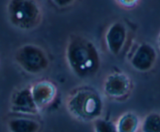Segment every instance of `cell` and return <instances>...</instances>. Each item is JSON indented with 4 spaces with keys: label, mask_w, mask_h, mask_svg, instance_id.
Returning a JSON list of instances; mask_svg holds the SVG:
<instances>
[{
    "label": "cell",
    "mask_w": 160,
    "mask_h": 132,
    "mask_svg": "<svg viewBox=\"0 0 160 132\" xmlns=\"http://www.w3.org/2000/svg\"><path fill=\"white\" fill-rule=\"evenodd\" d=\"M64 54L68 69L80 79L94 78L101 70V53L96 44L87 36L70 34Z\"/></svg>",
    "instance_id": "1"
},
{
    "label": "cell",
    "mask_w": 160,
    "mask_h": 132,
    "mask_svg": "<svg viewBox=\"0 0 160 132\" xmlns=\"http://www.w3.org/2000/svg\"><path fill=\"white\" fill-rule=\"evenodd\" d=\"M65 107L69 115L81 123H93L102 117L105 103L102 94L92 86L79 85L67 95Z\"/></svg>",
    "instance_id": "2"
},
{
    "label": "cell",
    "mask_w": 160,
    "mask_h": 132,
    "mask_svg": "<svg viewBox=\"0 0 160 132\" xmlns=\"http://www.w3.org/2000/svg\"><path fill=\"white\" fill-rule=\"evenodd\" d=\"M6 14L12 28L23 32H30L41 26L45 10L41 0H7Z\"/></svg>",
    "instance_id": "3"
},
{
    "label": "cell",
    "mask_w": 160,
    "mask_h": 132,
    "mask_svg": "<svg viewBox=\"0 0 160 132\" xmlns=\"http://www.w3.org/2000/svg\"><path fill=\"white\" fill-rule=\"evenodd\" d=\"M16 65L27 74L36 76L49 69V56L46 50L35 43H25L19 46L13 54Z\"/></svg>",
    "instance_id": "4"
},
{
    "label": "cell",
    "mask_w": 160,
    "mask_h": 132,
    "mask_svg": "<svg viewBox=\"0 0 160 132\" xmlns=\"http://www.w3.org/2000/svg\"><path fill=\"white\" fill-rule=\"evenodd\" d=\"M134 83L128 73L115 70L107 74L102 81V93L109 99L123 102L131 95Z\"/></svg>",
    "instance_id": "5"
},
{
    "label": "cell",
    "mask_w": 160,
    "mask_h": 132,
    "mask_svg": "<svg viewBox=\"0 0 160 132\" xmlns=\"http://www.w3.org/2000/svg\"><path fill=\"white\" fill-rule=\"evenodd\" d=\"M158 57V52L152 44L148 42H141L136 44L131 50L128 63L135 71L147 73L156 67Z\"/></svg>",
    "instance_id": "6"
},
{
    "label": "cell",
    "mask_w": 160,
    "mask_h": 132,
    "mask_svg": "<svg viewBox=\"0 0 160 132\" xmlns=\"http://www.w3.org/2000/svg\"><path fill=\"white\" fill-rule=\"evenodd\" d=\"M129 38V29L122 20H114L105 31L104 44L108 53L113 56H118L123 53Z\"/></svg>",
    "instance_id": "7"
},
{
    "label": "cell",
    "mask_w": 160,
    "mask_h": 132,
    "mask_svg": "<svg viewBox=\"0 0 160 132\" xmlns=\"http://www.w3.org/2000/svg\"><path fill=\"white\" fill-rule=\"evenodd\" d=\"M9 108L15 115L36 117L41 113L32 98L30 84L18 88L12 92L9 98Z\"/></svg>",
    "instance_id": "8"
},
{
    "label": "cell",
    "mask_w": 160,
    "mask_h": 132,
    "mask_svg": "<svg viewBox=\"0 0 160 132\" xmlns=\"http://www.w3.org/2000/svg\"><path fill=\"white\" fill-rule=\"evenodd\" d=\"M30 90L34 103L40 112L54 103L58 94L57 86L48 79L39 80L30 84Z\"/></svg>",
    "instance_id": "9"
},
{
    "label": "cell",
    "mask_w": 160,
    "mask_h": 132,
    "mask_svg": "<svg viewBox=\"0 0 160 132\" xmlns=\"http://www.w3.org/2000/svg\"><path fill=\"white\" fill-rule=\"evenodd\" d=\"M7 132H41L42 123L34 117L14 115L6 122Z\"/></svg>",
    "instance_id": "10"
},
{
    "label": "cell",
    "mask_w": 160,
    "mask_h": 132,
    "mask_svg": "<svg viewBox=\"0 0 160 132\" xmlns=\"http://www.w3.org/2000/svg\"><path fill=\"white\" fill-rule=\"evenodd\" d=\"M142 117L134 111H126L116 120L117 132H140Z\"/></svg>",
    "instance_id": "11"
},
{
    "label": "cell",
    "mask_w": 160,
    "mask_h": 132,
    "mask_svg": "<svg viewBox=\"0 0 160 132\" xmlns=\"http://www.w3.org/2000/svg\"><path fill=\"white\" fill-rule=\"evenodd\" d=\"M140 132H160V112L152 111L142 119Z\"/></svg>",
    "instance_id": "12"
},
{
    "label": "cell",
    "mask_w": 160,
    "mask_h": 132,
    "mask_svg": "<svg viewBox=\"0 0 160 132\" xmlns=\"http://www.w3.org/2000/svg\"><path fill=\"white\" fill-rule=\"evenodd\" d=\"M93 132H117L116 121L102 117L92 123Z\"/></svg>",
    "instance_id": "13"
},
{
    "label": "cell",
    "mask_w": 160,
    "mask_h": 132,
    "mask_svg": "<svg viewBox=\"0 0 160 132\" xmlns=\"http://www.w3.org/2000/svg\"><path fill=\"white\" fill-rule=\"evenodd\" d=\"M116 5L124 10H133L138 7L142 0H114Z\"/></svg>",
    "instance_id": "14"
},
{
    "label": "cell",
    "mask_w": 160,
    "mask_h": 132,
    "mask_svg": "<svg viewBox=\"0 0 160 132\" xmlns=\"http://www.w3.org/2000/svg\"><path fill=\"white\" fill-rule=\"evenodd\" d=\"M50 1L59 9H67L73 6L78 0H50Z\"/></svg>",
    "instance_id": "15"
},
{
    "label": "cell",
    "mask_w": 160,
    "mask_h": 132,
    "mask_svg": "<svg viewBox=\"0 0 160 132\" xmlns=\"http://www.w3.org/2000/svg\"><path fill=\"white\" fill-rule=\"evenodd\" d=\"M156 45H157L158 48L160 50V31L159 34H158L157 38H156Z\"/></svg>",
    "instance_id": "16"
}]
</instances>
